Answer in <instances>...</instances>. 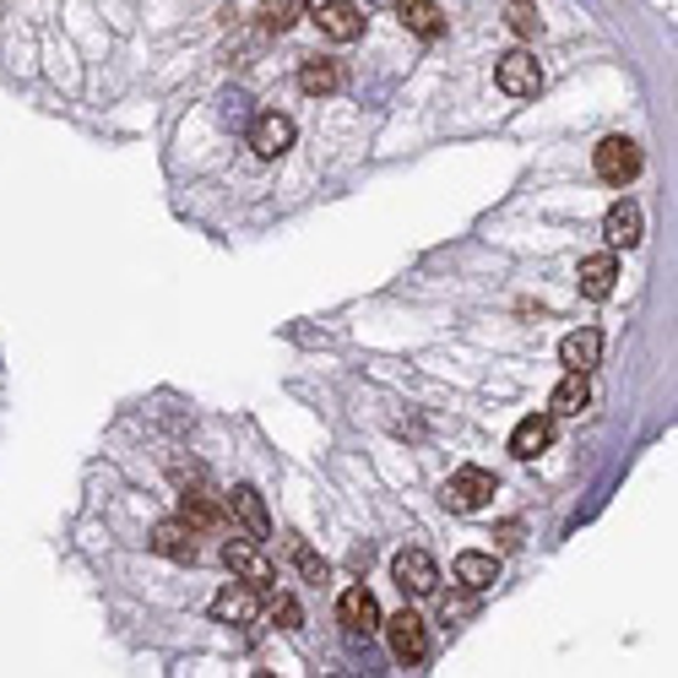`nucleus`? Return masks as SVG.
I'll return each mask as SVG.
<instances>
[{
	"label": "nucleus",
	"mask_w": 678,
	"mask_h": 678,
	"mask_svg": "<svg viewBox=\"0 0 678 678\" xmlns=\"http://www.w3.org/2000/svg\"><path fill=\"white\" fill-rule=\"evenodd\" d=\"M391 575H396V586L407 597H434L439 592V570H434V559L424 549H402V554L391 559Z\"/></svg>",
	"instance_id": "20e7f679"
},
{
	"label": "nucleus",
	"mask_w": 678,
	"mask_h": 678,
	"mask_svg": "<svg viewBox=\"0 0 678 678\" xmlns=\"http://www.w3.org/2000/svg\"><path fill=\"white\" fill-rule=\"evenodd\" d=\"M396 17H402V28L419 33V39H439V33H445V11H439L434 0H402Z\"/></svg>",
	"instance_id": "f3484780"
},
{
	"label": "nucleus",
	"mask_w": 678,
	"mask_h": 678,
	"mask_svg": "<svg viewBox=\"0 0 678 678\" xmlns=\"http://www.w3.org/2000/svg\"><path fill=\"white\" fill-rule=\"evenodd\" d=\"M234 516L245 521L250 538H272V516H266V499H261V489L240 484V489H234Z\"/></svg>",
	"instance_id": "a211bd4d"
},
{
	"label": "nucleus",
	"mask_w": 678,
	"mask_h": 678,
	"mask_svg": "<svg viewBox=\"0 0 678 678\" xmlns=\"http://www.w3.org/2000/svg\"><path fill=\"white\" fill-rule=\"evenodd\" d=\"M494 82H499V93H510V98H538V93H543V71H538V61H532L527 50L499 55Z\"/></svg>",
	"instance_id": "7ed1b4c3"
},
{
	"label": "nucleus",
	"mask_w": 678,
	"mask_h": 678,
	"mask_svg": "<svg viewBox=\"0 0 678 678\" xmlns=\"http://www.w3.org/2000/svg\"><path fill=\"white\" fill-rule=\"evenodd\" d=\"M152 549L169 559H180V564H195L201 559V549H195V527L190 521H163L158 532H152Z\"/></svg>",
	"instance_id": "4468645a"
},
{
	"label": "nucleus",
	"mask_w": 678,
	"mask_h": 678,
	"mask_svg": "<svg viewBox=\"0 0 678 678\" xmlns=\"http://www.w3.org/2000/svg\"><path fill=\"white\" fill-rule=\"evenodd\" d=\"M494 473H484V467H462V473H451V484L439 489V505L445 510H456V516H467V510H484L494 499Z\"/></svg>",
	"instance_id": "f257e3e1"
},
{
	"label": "nucleus",
	"mask_w": 678,
	"mask_h": 678,
	"mask_svg": "<svg viewBox=\"0 0 678 678\" xmlns=\"http://www.w3.org/2000/svg\"><path fill=\"white\" fill-rule=\"evenodd\" d=\"M549 439H554V413H527L516 434H510V451L521 456V462H532V456H543L549 451Z\"/></svg>",
	"instance_id": "9b49d317"
},
{
	"label": "nucleus",
	"mask_w": 678,
	"mask_h": 678,
	"mask_svg": "<svg viewBox=\"0 0 678 678\" xmlns=\"http://www.w3.org/2000/svg\"><path fill=\"white\" fill-rule=\"evenodd\" d=\"M337 618H342V629H348L353 640H370L374 629H380V603H374L370 586H348V592L337 597Z\"/></svg>",
	"instance_id": "423d86ee"
},
{
	"label": "nucleus",
	"mask_w": 678,
	"mask_h": 678,
	"mask_svg": "<svg viewBox=\"0 0 678 678\" xmlns=\"http://www.w3.org/2000/svg\"><path fill=\"white\" fill-rule=\"evenodd\" d=\"M315 22H320V33L337 39V44H353V39L364 33V11H359L353 0H326V6L315 11Z\"/></svg>",
	"instance_id": "6e6552de"
},
{
	"label": "nucleus",
	"mask_w": 678,
	"mask_h": 678,
	"mask_svg": "<svg viewBox=\"0 0 678 678\" xmlns=\"http://www.w3.org/2000/svg\"><path fill=\"white\" fill-rule=\"evenodd\" d=\"M223 564L245 581V586H255V592H266L272 581H277V570H272V559L261 554L255 543H223Z\"/></svg>",
	"instance_id": "0eeeda50"
},
{
	"label": "nucleus",
	"mask_w": 678,
	"mask_h": 678,
	"mask_svg": "<svg viewBox=\"0 0 678 678\" xmlns=\"http://www.w3.org/2000/svg\"><path fill=\"white\" fill-rule=\"evenodd\" d=\"M255 586H223L218 597H212V618L218 624H250L255 618Z\"/></svg>",
	"instance_id": "dca6fc26"
},
{
	"label": "nucleus",
	"mask_w": 678,
	"mask_h": 678,
	"mask_svg": "<svg viewBox=\"0 0 678 678\" xmlns=\"http://www.w3.org/2000/svg\"><path fill=\"white\" fill-rule=\"evenodd\" d=\"M272 618H277V629H299V603H294V597H277V603H272Z\"/></svg>",
	"instance_id": "b1692460"
},
{
	"label": "nucleus",
	"mask_w": 678,
	"mask_h": 678,
	"mask_svg": "<svg viewBox=\"0 0 678 678\" xmlns=\"http://www.w3.org/2000/svg\"><path fill=\"white\" fill-rule=\"evenodd\" d=\"M586 407H592V380L581 370H564V380L554 385L549 413H554V419H575V413H586Z\"/></svg>",
	"instance_id": "ddd939ff"
},
{
	"label": "nucleus",
	"mask_w": 678,
	"mask_h": 678,
	"mask_svg": "<svg viewBox=\"0 0 678 678\" xmlns=\"http://www.w3.org/2000/svg\"><path fill=\"white\" fill-rule=\"evenodd\" d=\"M640 174V147L629 141V136H608V141H597V180H608V186H629Z\"/></svg>",
	"instance_id": "39448f33"
},
{
	"label": "nucleus",
	"mask_w": 678,
	"mask_h": 678,
	"mask_svg": "<svg viewBox=\"0 0 678 678\" xmlns=\"http://www.w3.org/2000/svg\"><path fill=\"white\" fill-rule=\"evenodd\" d=\"M299 87H305L309 98H331V93H342V65L337 61H305L299 65Z\"/></svg>",
	"instance_id": "6ab92c4d"
},
{
	"label": "nucleus",
	"mask_w": 678,
	"mask_h": 678,
	"mask_svg": "<svg viewBox=\"0 0 678 678\" xmlns=\"http://www.w3.org/2000/svg\"><path fill=\"white\" fill-rule=\"evenodd\" d=\"M456 581H462L467 592H489L494 581H499V559L494 554H456Z\"/></svg>",
	"instance_id": "aec40b11"
},
{
	"label": "nucleus",
	"mask_w": 678,
	"mask_h": 678,
	"mask_svg": "<svg viewBox=\"0 0 678 678\" xmlns=\"http://www.w3.org/2000/svg\"><path fill=\"white\" fill-rule=\"evenodd\" d=\"M380 629H385V640H391L396 663L419 668V663L430 657V629H424V618L419 614H407V608H402L396 618H380Z\"/></svg>",
	"instance_id": "f03ea898"
},
{
	"label": "nucleus",
	"mask_w": 678,
	"mask_h": 678,
	"mask_svg": "<svg viewBox=\"0 0 678 678\" xmlns=\"http://www.w3.org/2000/svg\"><path fill=\"white\" fill-rule=\"evenodd\" d=\"M640 229H646V223H640V206H635V201H614V206H608V223H603V234H608V245H624V250H635L640 245Z\"/></svg>",
	"instance_id": "2eb2a0df"
},
{
	"label": "nucleus",
	"mask_w": 678,
	"mask_h": 678,
	"mask_svg": "<svg viewBox=\"0 0 678 678\" xmlns=\"http://www.w3.org/2000/svg\"><path fill=\"white\" fill-rule=\"evenodd\" d=\"M597 359H603V331H592V326H581V331H570V337L559 342V364H564V370L592 374Z\"/></svg>",
	"instance_id": "9d476101"
},
{
	"label": "nucleus",
	"mask_w": 678,
	"mask_h": 678,
	"mask_svg": "<svg viewBox=\"0 0 678 678\" xmlns=\"http://www.w3.org/2000/svg\"><path fill=\"white\" fill-rule=\"evenodd\" d=\"M250 147H255L261 158H283V152L294 147V120H288V115H255Z\"/></svg>",
	"instance_id": "1a4fd4ad"
},
{
	"label": "nucleus",
	"mask_w": 678,
	"mask_h": 678,
	"mask_svg": "<svg viewBox=\"0 0 678 678\" xmlns=\"http://www.w3.org/2000/svg\"><path fill=\"white\" fill-rule=\"evenodd\" d=\"M186 521L190 527H218V505L201 494H186Z\"/></svg>",
	"instance_id": "5701e85b"
},
{
	"label": "nucleus",
	"mask_w": 678,
	"mask_h": 678,
	"mask_svg": "<svg viewBox=\"0 0 678 678\" xmlns=\"http://www.w3.org/2000/svg\"><path fill=\"white\" fill-rule=\"evenodd\" d=\"M261 17H266V28H272V33H288V28L305 17V0H266V11H261Z\"/></svg>",
	"instance_id": "412c9836"
},
{
	"label": "nucleus",
	"mask_w": 678,
	"mask_h": 678,
	"mask_svg": "<svg viewBox=\"0 0 678 678\" xmlns=\"http://www.w3.org/2000/svg\"><path fill=\"white\" fill-rule=\"evenodd\" d=\"M505 22H510V33H521V39H532V33L543 28V17H538V6H527V0H516V6L505 11Z\"/></svg>",
	"instance_id": "4be33fe9"
},
{
	"label": "nucleus",
	"mask_w": 678,
	"mask_h": 678,
	"mask_svg": "<svg viewBox=\"0 0 678 678\" xmlns=\"http://www.w3.org/2000/svg\"><path fill=\"white\" fill-rule=\"evenodd\" d=\"M294 559H299V570H305V575H309V581H326V564H320V559H315V554H309V549H305V543H294Z\"/></svg>",
	"instance_id": "393cba45"
},
{
	"label": "nucleus",
	"mask_w": 678,
	"mask_h": 678,
	"mask_svg": "<svg viewBox=\"0 0 678 678\" xmlns=\"http://www.w3.org/2000/svg\"><path fill=\"white\" fill-rule=\"evenodd\" d=\"M614 283H618V261L608 255V250H603V255H586L581 272H575V288H581L586 299H608Z\"/></svg>",
	"instance_id": "f8f14e48"
}]
</instances>
